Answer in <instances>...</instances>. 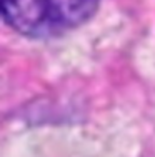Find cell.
<instances>
[{"mask_svg": "<svg viewBox=\"0 0 155 157\" xmlns=\"http://www.w3.org/2000/svg\"><path fill=\"white\" fill-rule=\"evenodd\" d=\"M98 0H2L5 22L22 35L49 39L83 25Z\"/></svg>", "mask_w": 155, "mask_h": 157, "instance_id": "cell-1", "label": "cell"}]
</instances>
